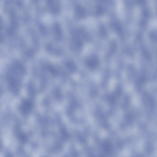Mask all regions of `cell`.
Here are the masks:
<instances>
[{"label": "cell", "instance_id": "cell-2", "mask_svg": "<svg viewBox=\"0 0 157 157\" xmlns=\"http://www.w3.org/2000/svg\"><path fill=\"white\" fill-rule=\"evenodd\" d=\"M72 43L76 48L79 50L82 48V42L78 37L75 36L72 39Z\"/></svg>", "mask_w": 157, "mask_h": 157}, {"label": "cell", "instance_id": "cell-1", "mask_svg": "<svg viewBox=\"0 0 157 157\" xmlns=\"http://www.w3.org/2000/svg\"><path fill=\"white\" fill-rule=\"evenodd\" d=\"M85 62L88 68L91 70H94L98 66L99 59L97 55L92 54L87 57L85 60Z\"/></svg>", "mask_w": 157, "mask_h": 157}, {"label": "cell", "instance_id": "cell-4", "mask_svg": "<svg viewBox=\"0 0 157 157\" xmlns=\"http://www.w3.org/2000/svg\"><path fill=\"white\" fill-rule=\"evenodd\" d=\"M117 48V44L114 42L111 43L110 48H109V54L111 55L113 54L116 51Z\"/></svg>", "mask_w": 157, "mask_h": 157}, {"label": "cell", "instance_id": "cell-3", "mask_svg": "<svg viewBox=\"0 0 157 157\" xmlns=\"http://www.w3.org/2000/svg\"><path fill=\"white\" fill-rule=\"evenodd\" d=\"M66 66L70 72H73L76 70V67L74 63L71 61H68L66 63Z\"/></svg>", "mask_w": 157, "mask_h": 157}]
</instances>
